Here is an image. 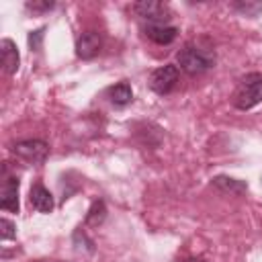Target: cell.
<instances>
[{
	"mask_svg": "<svg viewBox=\"0 0 262 262\" xmlns=\"http://www.w3.org/2000/svg\"><path fill=\"white\" fill-rule=\"evenodd\" d=\"M231 102L239 111H250L256 104H260L262 102V72H250V74H246L237 82V88L233 92Z\"/></svg>",
	"mask_w": 262,
	"mask_h": 262,
	"instance_id": "7a4b0ae2",
	"label": "cell"
},
{
	"mask_svg": "<svg viewBox=\"0 0 262 262\" xmlns=\"http://www.w3.org/2000/svg\"><path fill=\"white\" fill-rule=\"evenodd\" d=\"M104 217H106V207H104V203H102V201H94V203L90 205L88 213H86V225L98 227V225L104 221Z\"/></svg>",
	"mask_w": 262,
	"mask_h": 262,
	"instance_id": "4fadbf2b",
	"label": "cell"
},
{
	"mask_svg": "<svg viewBox=\"0 0 262 262\" xmlns=\"http://www.w3.org/2000/svg\"><path fill=\"white\" fill-rule=\"evenodd\" d=\"M176 59H178L180 70H184L188 76H196V74L211 70L217 61V55H215L213 45L207 39H192L182 45Z\"/></svg>",
	"mask_w": 262,
	"mask_h": 262,
	"instance_id": "6da1fadb",
	"label": "cell"
},
{
	"mask_svg": "<svg viewBox=\"0 0 262 262\" xmlns=\"http://www.w3.org/2000/svg\"><path fill=\"white\" fill-rule=\"evenodd\" d=\"M43 33H45V29H43V27H41V29H37V31H31V33H29V47H31L33 51H39V49H41Z\"/></svg>",
	"mask_w": 262,
	"mask_h": 262,
	"instance_id": "9a60e30c",
	"label": "cell"
},
{
	"mask_svg": "<svg viewBox=\"0 0 262 262\" xmlns=\"http://www.w3.org/2000/svg\"><path fill=\"white\" fill-rule=\"evenodd\" d=\"M133 12L141 18L147 20V25H166L172 18V12L168 4L158 2V0H141L133 4Z\"/></svg>",
	"mask_w": 262,
	"mask_h": 262,
	"instance_id": "3957f363",
	"label": "cell"
},
{
	"mask_svg": "<svg viewBox=\"0 0 262 262\" xmlns=\"http://www.w3.org/2000/svg\"><path fill=\"white\" fill-rule=\"evenodd\" d=\"M55 4L53 2H39V0H33V2H27V8L33 10V12H45V10H51Z\"/></svg>",
	"mask_w": 262,
	"mask_h": 262,
	"instance_id": "2e32d148",
	"label": "cell"
},
{
	"mask_svg": "<svg viewBox=\"0 0 262 262\" xmlns=\"http://www.w3.org/2000/svg\"><path fill=\"white\" fill-rule=\"evenodd\" d=\"M233 6V10H237L239 14H246V16H258L260 12H262V2L260 0H256V2H233L231 4Z\"/></svg>",
	"mask_w": 262,
	"mask_h": 262,
	"instance_id": "5bb4252c",
	"label": "cell"
},
{
	"mask_svg": "<svg viewBox=\"0 0 262 262\" xmlns=\"http://www.w3.org/2000/svg\"><path fill=\"white\" fill-rule=\"evenodd\" d=\"M178 76H180L178 66L166 63V66H162V68H158V70H154V72L149 74V88H151L156 94L164 96V94H168V92L174 90V86H176V82H178Z\"/></svg>",
	"mask_w": 262,
	"mask_h": 262,
	"instance_id": "5b68a950",
	"label": "cell"
},
{
	"mask_svg": "<svg viewBox=\"0 0 262 262\" xmlns=\"http://www.w3.org/2000/svg\"><path fill=\"white\" fill-rule=\"evenodd\" d=\"M0 57H2V68L6 74H14L20 63V55L16 51V45L10 39L0 41Z\"/></svg>",
	"mask_w": 262,
	"mask_h": 262,
	"instance_id": "30bf717a",
	"label": "cell"
},
{
	"mask_svg": "<svg viewBox=\"0 0 262 262\" xmlns=\"http://www.w3.org/2000/svg\"><path fill=\"white\" fill-rule=\"evenodd\" d=\"M12 154L20 160H25L27 164H33V166H39L47 160L49 156V145L41 139H25V141H18L12 145Z\"/></svg>",
	"mask_w": 262,
	"mask_h": 262,
	"instance_id": "277c9868",
	"label": "cell"
},
{
	"mask_svg": "<svg viewBox=\"0 0 262 262\" xmlns=\"http://www.w3.org/2000/svg\"><path fill=\"white\" fill-rule=\"evenodd\" d=\"M178 262H205L203 258H192V256H188V258H182V260H178Z\"/></svg>",
	"mask_w": 262,
	"mask_h": 262,
	"instance_id": "ac0fdd59",
	"label": "cell"
},
{
	"mask_svg": "<svg viewBox=\"0 0 262 262\" xmlns=\"http://www.w3.org/2000/svg\"><path fill=\"white\" fill-rule=\"evenodd\" d=\"M29 203L35 211L39 213H51L55 203H53V194L43 186V184H33L31 192H29Z\"/></svg>",
	"mask_w": 262,
	"mask_h": 262,
	"instance_id": "ba28073f",
	"label": "cell"
},
{
	"mask_svg": "<svg viewBox=\"0 0 262 262\" xmlns=\"http://www.w3.org/2000/svg\"><path fill=\"white\" fill-rule=\"evenodd\" d=\"M143 33H145L147 39H151L158 45H170L176 39L178 29L176 27H170V25H145L143 27Z\"/></svg>",
	"mask_w": 262,
	"mask_h": 262,
	"instance_id": "9c48e42d",
	"label": "cell"
},
{
	"mask_svg": "<svg viewBox=\"0 0 262 262\" xmlns=\"http://www.w3.org/2000/svg\"><path fill=\"white\" fill-rule=\"evenodd\" d=\"M0 227H2V239L14 237V223H12V221L2 219V221H0Z\"/></svg>",
	"mask_w": 262,
	"mask_h": 262,
	"instance_id": "e0dca14e",
	"label": "cell"
},
{
	"mask_svg": "<svg viewBox=\"0 0 262 262\" xmlns=\"http://www.w3.org/2000/svg\"><path fill=\"white\" fill-rule=\"evenodd\" d=\"M108 98H111V102L115 104V106H125V104H129L131 100H133V90H131V84L129 82H119V84H115V86H111L108 88Z\"/></svg>",
	"mask_w": 262,
	"mask_h": 262,
	"instance_id": "8fae6325",
	"label": "cell"
},
{
	"mask_svg": "<svg viewBox=\"0 0 262 262\" xmlns=\"http://www.w3.org/2000/svg\"><path fill=\"white\" fill-rule=\"evenodd\" d=\"M213 186L219 188L221 192H229V194H244L248 190V184L237 180V178H229V176H215L213 178Z\"/></svg>",
	"mask_w": 262,
	"mask_h": 262,
	"instance_id": "7c38bea8",
	"label": "cell"
},
{
	"mask_svg": "<svg viewBox=\"0 0 262 262\" xmlns=\"http://www.w3.org/2000/svg\"><path fill=\"white\" fill-rule=\"evenodd\" d=\"M102 49V37L98 31H84L76 39V55L80 59H92Z\"/></svg>",
	"mask_w": 262,
	"mask_h": 262,
	"instance_id": "8992f818",
	"label": "cell"
},
{
	"mask_svg": "<svg viewBox=\"0 0 262 262\" xmlns=\"http://www.w3.org/2000/svg\"><path fill=\"white\" fill-rule=\"evenodd\" d=\"M18 178L10 176V178H4V184H2V194H0V207L8 213H18Z\"/></svg>",
	"mask_w": 262,
	"mask_h": 262,
	"instance_id": "52a82bcc",
	"label": "cell"
}]
</instances>
